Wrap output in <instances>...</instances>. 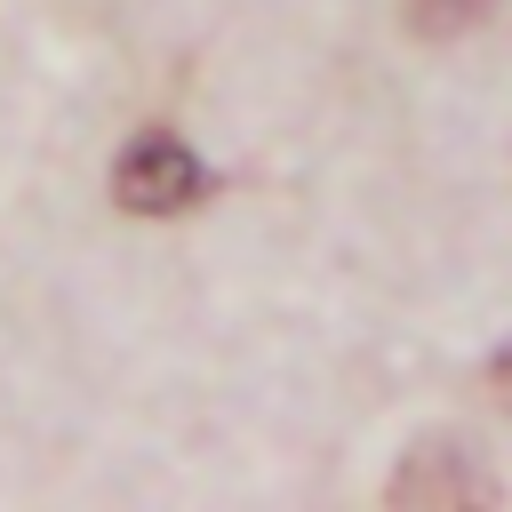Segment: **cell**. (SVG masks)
I'll return each instance as SVG.
<instances>
[{
	"mask_svg": "<svg viewBox=\"0 0 512 512\" xmlns=\"http://www.w3.org/2000/svg\"><path fill=\"white\" fill-rule=\"evenodd\" d=\"M496 392H504V408H512V344H504V360H496Z\"/></svg>",
	"mask_w": 512,
	"mask_h": 512,
	"instance_id": "3",
	"label": "cell"
},
{
	"mask_svg": "<svg viewBox=\"0 0 512 512\" xmlns=\"http://www.w3.org/2000/svg\"><path fill=\"white\" fill-rule=\"evenodd\" d=\"M488 8H496V0H408V32H424V40H464Z\"/></svg>",
	"mask_w": 512,
	"mask_h": 512,
	"instance_id": "2",
	"label": "cell"
},
{
	"mask_svg": "<svg viewBox=\"0 0 512 512\" xmlns=\"http://www.w3.org/2000/svg\"><path fill=\"white\" fill-rule=\"evenodd\" d=\"M208 192V168L192 160V144L176 136H136L120 160H112V200L136 208V216H176Z\"/></svg>",
	"mask_w": 512,
	"mask_h": 512,
	"instance_id": "1",
	"label": "cell"
}]
</instances>
